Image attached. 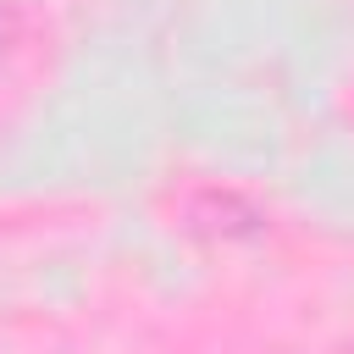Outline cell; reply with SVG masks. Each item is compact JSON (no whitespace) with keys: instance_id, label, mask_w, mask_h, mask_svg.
Here are the masks:
<instances>
[{"instance_id":"cell-1","label":"cell","mask_w":354,"mask_h":354,"mask_svg":"<svg viewBox=\"0 0 354 354\" xmlns=\"http://www.w3.org/2000/svg\"><path fill=\"white\" fill-rule=\"evenodd\" d=\"M188 227L210 232V238H249L260 232V210L243 205L238 194H221V188H199L188 199Z\"/></svg>"},{"instance_id":"cell-2","label":"cell","mask_w":354,"mask_h":354,"mask_svg":"<svg viewBox=\"0 0 354 354\" xmlns=\"http://www.w3.org/2000/svg\"><path fill=\"white\" fill-rule=\"evenodd\" d=\"M348 354H354V348H348Z\"/></svg>"}]
</instances>
